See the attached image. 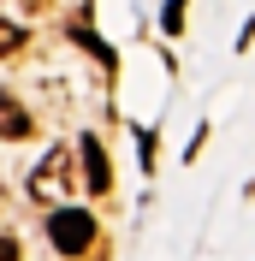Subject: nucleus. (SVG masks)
I'll return each instance as SVG.
<instances>
[{
  "label": "nucleus",
  "instance_id": "f257e3e1",
  "mask_svg": "<svg viewBox=\"0 0 255 261\" xmlns=\"http://www.w3.org/2000/svg\"><path fill=\"white\" fill-rule=\"evenodd\" d=\"M71 190H83L78 184V154H71V148H48L42 166L30 172V196L36 202H65Z\"/></svg>",
  "mask_w": 255,
  "mask_h": 261
},
{
  "label": "nucleus",
  "instance_id": "f03ea898",
  "mask_svg": "<svg viewBox=\"0 0 255 261\" xmlns=\"http://www.w3.org/2000/svg\"><path fill=\"white\" fill-rule=\"evenodd\" d=\"M95 214L89 208H54L48 214V244L60 249V255H89V244H95Z\"/></svg>",
  "mask_w": 255,
  "mask_h": 261
},
{
  "label": "nucleus",
  "instance_id": "7ed1b4c3",
  "mask_svg": "<svg viewBox=\"0 0 255 261\" xmlns=\"http://www.w3.org/2000/svg\"><path fill=\"white\" fill-rule=\"evenodd\" d=\"M78 166H83V178L78 184H89V190H113V166H107V148H101V137H83L78 143Z\"/></svg>",
  "mask_w": 255,
  "mask_h": 261
},
{
  "label": "nucleus",
  "instance_id": "20e7f679",
  "mask_svg": "<svg viewBox=\"0 0 255 261\" xmlns=\"http://www.w3.org/2000/svg\"><path fill=\"white\" fill-rule=\"evenodd\" d=\"M0 137H6V143H24V137H36L30 113H24V107H18V95H6V89H0Z\"/></svg>",
  "mask_w": 255,
  "mask_h": 261
},
{
  "label": "nucleus",
  "instance_id": "39448f33",
  "mask_svg": "<svg viewBox=\"0 0 255 261\" xmlns=\"http://www.w3.org/2000/svg\"><path fill=\"white\" fill-rule=\"evenodd\" d=\"M24 48V30H18L12 18H0V60H6V54H18Z\"/></svg>",
  "mask_w": 255,
  "mask_h": 261
},
{
  "label": "nucleus",
  "instance_id": "423d86ee",
  "mask_svg": "<svg viewBox=\"0 0 255 261\" xmlns=\"http://www.w3.org/2000/svg\"><path fill=\"white\" fill-rule=\"evenodd\" d=\"M160 24H166V36L184 30V0H166V12H160Z\"/></svg>",
  "mask_w": 255,
  "mask_h": 261
},
{
  "label": "nucleus",
  "instance_id": "0eeeda50",
  "mask_svg": "<svg viewBox=\"0 0 255 261\" xmlns=\"http://www.w3.org/2000/svg\"><path fill=\"white\" fill-rule=\"evenodd\" d=\"M0 261H18V244H12V238H0Z\"/></svg>",
  "mask_w": 255,
  "mask_h": 261
}]
</instances>
